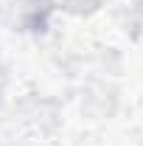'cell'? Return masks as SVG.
Segmentation results:
<instances>
[]
</instances>
